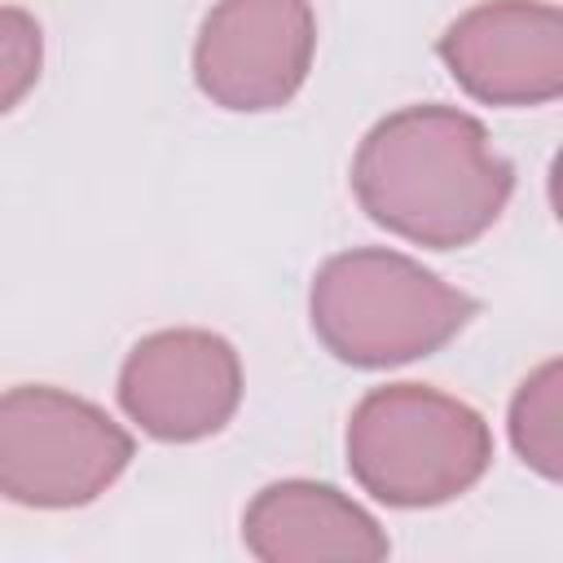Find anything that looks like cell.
<instances>
[{"label":"cell","mask_w":563,"mask_h":563,"mask_svg":"<svg viewBox=\"0 0 563 563\" xmlns=\"http://www.w3.org/2000/svg\"><path fill=\"white\" fill-rule=\"evenodd\" d=\"M352 189L387 233L453 251L497 224L515 167L493 150L475 114L431 101L405 106L365 132L352 158Z\"/></svg>","instance_id":"cell-1"},{"label":"cell","mask_w":563,"mask_h":563,"mask_svg":"<svg viewBox=\"0 0 563 563\" xmlns=\"http://www.w3.org/2000/svg\"><path fill=\"white\" fill-rule=\"evenodd\" d=\"M308 312L325 352L361 369H387L440 352L479 303L400 251L356 246L317 268Z\"/></svg>","instance_id":"cell-2"},{"label":"cell","mask_w":563,"mask_h":563,"mask_svg":"<svg viewBox=\"0 0 563 563\" xmlns=\"http://www.w3.org/2000/svg\"><path fill=\"white\" fill-rule=\"evenodd\" d=\"M493 462L488 422L427 383H387L347 418V466L356 484L400 510L462 497Z\"/></svg>","instance_id":"cell-3"},{"label":"cell","mask_w":563,"mask_h":563,"mask_svg":"<svg viewBox=\"0 0 563 563\" xmlns=\"http://www.w3.org/2000/svg\"><path fill=\"white\" fill-rule=\"evenodd\" d=\"M132 462V435L92 400L44 383L0 391V497L31 510L97 501Z\"/></svg>","instance_id":"cell-4"},{"label":"cell","mask_w":563,"mask_h":563,"mask_svg":"<svg viewBox=\"0 0 563 563\" xmlns=\"http://www.w3.org/2000/svg\"><path fill=\"white\" fill-rule=\"evenodd\" d=\"M317 53V13L308 0H220L194 44V79L224 110L286 106Z\"/></svg>","instance_id":"cell-5"},{"label":"cell","mask_w":563,"mask_h":563,"mask_svg":"<svg viewBox=\"0 0 563 563\" xmlns=\"http://www.w3.org/2000/svg\"><path fill=\"white\" fill-rule=\"evenodd\" d=\"M119 405L163 444L207 440L242 405V361L233 343L211 330H154L119 369Z\"/></svg>","instance_id":"cell-6"},{"label":"cell","mask_w":563,"mask_h":563,"mask_svg":"<svg viewBox=\"0 0 563 563\" xmlns=\"http://www.w3.org/2000/svg\"><path fill=\"white\" fill-rule=\"evenodd\" d=\"M449 75L488 106H541L563 92V13L541 0H484L435 44Z\"/></svg>","instance_id":"cell-7"},{"label":"cell","mask_w":563,"mask_h":563,"mask_svg":"<svg viewBox=\"0 0 563 563\" xmlns=\"http://www.w3.org/2000/svg\"><path fill=\"white\" fill-rule=\"evenodd\" d=\"M242 541L264 563H378L387 537L352 497L317 479H282L255 493Z\"/></svg>","instance_id":"cell-8"},{"label":"cell","mask_w":563,"mask_h":563,"mask_svg":"<svg viewBox=\"0 0 563 563\" xmlns=\"http://www.w3.org/2000/svg\"><path fill=\"white\" fill-rule=\"evenodd\" d=\"M559 391H563V369L559 361H545L537 365L515 400H510V440H515V453L545 479H559L563 475V409H559Z\"/></svg>","instance_id":"cell-9"},{"label":"cell","mask_w":563,"mask_h":563,"mask_svg":"<svg viewBox=\"0 0 563 563\" xmlns=\"http://www.w3.org/2000/svg\"><path fill=\"white\" fill-rule=\"evenodd\" d=\"M40 66H44L40 22L18 4H0V114H9L35 88Z\"/></svg>","instance_id":"cell-10"}]
</instances>
